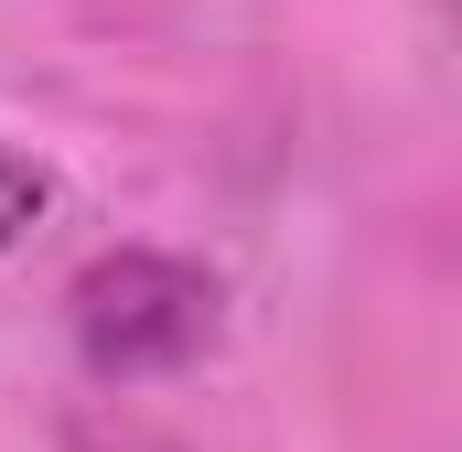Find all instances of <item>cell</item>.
<instances>
[{
	"label": "cell",
	"mask_w": 462,
	"mask_h": 452,
	"mask_svg": "<svg viewBox=\"0 0 462 452\" xmlns=\"http://www.w3.org/2000/svg\"><path fill=\"white\" fill-rule=\"evenodd\" d=\"M216 324V291L183 269V259H97L76 280V334L97 366H162V355H194Z\"/></svg>",
	"instance_id": "obj_1"
},
{
	"label": "cell",
	"mask_w": 462,
	"mask_h": 452,
	"mask_svg": "<svg viewBox=\"0 0 462 452\" xmlns=\"http://www.w3.org/2000/svg\"><path fill=\"white\" fill-rule=\"evenodd\" d=\"M43 205H54V184H43V162H22V151L0 140V248H11L22 226L43 216Z\"/></svg>",
	"instance_id": "obj_2"
}]
</instances>
